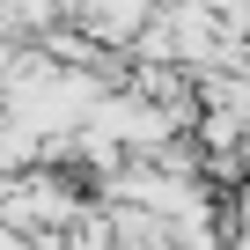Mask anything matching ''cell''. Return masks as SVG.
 <instances>
[{"label":"cell","instance_id":"6da1fadb","mask_svg":"<svg viewBox=\"0 0 250 250\" xmlns=\"http://www.w3.org/2000/svg\"><path fill=\"white\" fill-rule=\"evenodd\" d=\"M0 250H15V228H0Z\"/></svg>","mask_w":250,"mask_h":250}]
</instances>
